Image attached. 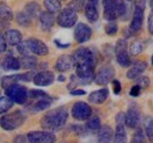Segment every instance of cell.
<instances>
[{"mask_svg": "<svg viewBox=\"0 0 153 143\" xmlns=\"http://www.w3.org/2000/svg\"><path fill=\"white\" fill-rule=\"evenodd\" d=\"M68 119V113L64 107L54 108L47 111L41 119V127L47 131H57L60 130L66 125Z\"/></svg>", "mask_w": 153, "mask_h": 143, "instance_id": "6da1fadb", "label": "cell"}, {"mask_svg": "<svg viewBox=\"0 0 153 143\" xmlns=\"http://www.w3.org/2000/svg\"><path fill=\"white\" fill-rule=\"evenodd\" d=\"M72 60L74 66L78 65H87L91 67L96 68L97 65V55L96 52L92 51L91 48H86V47H81L74 51V53L72 54Z\"/></svg>", "mask_w": 153, "mask_h": 143, "instance_id": "7a4b0ae2", "label": "cell"}, {"mask_svg": "<svg viewBox=\"0 0 153 143\" xmlns=\"http://www.w3.org/2000/svg\"><path fill=\"white\" fill-rule=\"evenodd\" d=\"M145 6H146V0H135L132 20H131V24H130V27H128V31L131 32L130 35H133L141 29V26H143V22H144Z\"/></svg>", "mask_w": 153, "mask_h": 143, "instance_id": "3957f363", "label": "cell"}, {"mask_svg": "<svg viewBox=\"0 0 153 143\" xmlns=\"http://www.w3.org/2000/svg\"><path fill=\"white\" fill-rule=\"evenodd\" d=\"M26 116L21 110H16L11 114L4 115L0 117V127L5 130H14L17 128H19L20 125L25 122Z\"/></svg>", "mask_w": 153, "mask_h": 143, "instance_id": "277c9868", "label": "cell"}, {"mask_svg": "<svg viewBox=\"0 0 153 143\" xmlns=\"http://www.w3.org/2000/svg\"><path fill=\"white\" fill-rule=\"evenodd\" d=\"M5 93H6V96L10 97V100H12L13 102H16L18 105H24L28 100L27 88L19 83L10 86L7 89H5Z\"/></svg>", "mask_w": 153, "mask_h": 143, "instance_id": "5b68a950", "label": "cell"}, {"mask_svg": "<svg viewBox=\"0 0 153 143\" xmlns=\"http://www.w3.org/2000/svg\"><path fill=\"white\" fill-rule=\"evenodd\" d=\"M76 20H78V14L74 10L70 8V7H66V8H62L60 10L59 14L57 17V22L60 27H64V28H71L73 27L76 24Z\"/></svg>", "mask_w": 153, "mask_h": 143, "instance_id": "8992f818", "label": "cell"}, {"mask_svg": "<svg viewBox=\"0 0 153 143\" xmlns=\"http://www.w3.org/2000/svg\"><path fill=\"white\" fill-rule=\"evenodd\" d=\"M76 67V76L79 85H90L96 79L94 67L87 65H78Z\"/></svg>", "mask_w": 153, "mask_h": 143, "instance_id": "52a82bcc", "label": "cell"}, {"mask_svg": "<svg viewBox=\"0 0 153 143\" xmlns=\"http://www.w3.org/2000/svg\"><path fill=\"white\" fill-rule=\"evenodd\" d=\"M115 57L117 62L121 67H130L131 65V59L127 52V42L124 39H120L117 41L115 45Z\"/></svg>", "mask_w": 153, "mask_h": 143, "instance_id": "ba28073f", "label": "cell"}, {"mask_svg": "<svg viewBox=\"0 0 153 143\" xmlns=\"http://www.w3.org/2000/svg\"><path fill=\"white\" fill-rule=\"evenodd\" d=\"M72 116L76 121H86L92 116V109L91 107L84 102V101H78L72 107Z\"/></svg>", "mask_w": 153, "mask_h": 143, "instance_id": "9c48e42d", "label": "cell"}, {"mask_svg": "<svg viewBox=\"0 0 153 143\" xmlns=\"http://www.w3.org/2000/svg\"><path fill=\"white\" fill-rule=\"evenodd\" d=\"M27 140L30 143H54L56 142V135L52 131H40V130H34L30 131L27 135Z\"/></svg>", "mask_w": 153, "mask_h": 143, "instance_id": "30bf717a", "label": "cell"}, {"mask_svg": "<svg viewBox=\"0 0 153 143\" xmlns=\"http://www.w3.org/2000/svg\"><path fill=\"white\" fill-rule=\"evenodd\" d=\"M139 121H140V109L135 102H131L127 109V113L125 114V125L131 129H134L138 127Z\"/></svg>", "mask_w": 153, "mask_h": 143, "instance_id": "8fae6325", "label": "cell"}, {"mask_svg": "<svg viewBox=\"0 0 153 143\" xmlns=\"http://www.w3.org/2000/svg\"><path fill=\"white\" fill-rule=\"evenodd\" d=\"M34 77L32 72H27V73H22V74H14V75H7L1 77V87L4 89H7L10 86L16 85L20 81H31Z\"/></svg>", "mask_w": 153, "mask_h": 143, "instance_id": "7c38bea8", "label": "cell"}, {"mask_svg": "<svg viewBox=\"0 0 153 143\" xmlns=\"http://www.w3.org/2000/svg\"><path fill=\"white\" fill-rule=\"evenodd\" d=\"M25 42H26V46H27L30 53H33L36 55H39V56H45L48 54L47 45L37 38H30Z\"/></svg>", "mask_w": 153, "mask_h": 143, "instance_id": "4fadbf2b", "label": "cell"}, {"mask_svg": "<svg viewBox=\"0 0 153 143\" xmlns=\"http://www.w3.org/2000/svg\"><path fill=\"white\" fill-rule=\"evenodd\" d=\"M115 71L112 66H105L96 74L94 82L99 86H105L114 80Z\"/></svg>", "mask_w": 153, "mask_h": 143, "instance_id": "5bb4252c", "label": "cell"}, {"mask_svg": "<svg viewBox=\"0 0 153 143\" xmlns=\"http://www.w3.org/2000/svg\"><path fill=\"white\" fill-rule=\"evenodd\" d=\"M92 36V28L84 24V22H78L74 28V39L78 43H84L88 41Z\"/></svg>", "mask_w": 153, "mask_h": 143, "instance_id": "9a60e30c", "label": "cell"}, {"mask_svg": "<svg viewBox=\"0 0 153 143\" xmlns=\"http://www.w3.org/2000/svg\"><path fill=\"white\" fill-rule=\"evenodd\" d=\"M54 74L50 71H44V72H39L34 75L33 77V82L36 86L39 87H46V86H50L54 82Z\"/></svg>", "mask_w": 153, "mask_h": 143, "instance_id": "2e32d148", "label": "cell"}, {"mask_svg": "<svg viewBox=\"0 0 153 143\" xmlns=\"http://www.w3.org/2000/svg\"><path fill=\"white\" fill-rule=\"evenodd\" d=\"M99 0H87V4L85 6V17L90 22H96L99 19Z\"/></svg>", "mask_w": 153, "mask_h": 143, "instance_id": "e0dca14e", "label": "cell"}, {"mask_svg": "<svg viewBox=\"0 0 153 143\" xmlns=\"http://www.w3.org/2000/svg\"><path fill=\"white\" fill-rule=\"evenodd\" d=\"M104 6V18L108 21H114L118 17L117 7H115V0H102Z\"/></svg>", "mask_w": 153, "mask_h": 143, "instance_id": "ac0fdd59", "label": "cell"}, {"mask_svg": "<svg viewBox=\"0 0 153 143\" xmlns=\"http://www.w3.org/2000/svg\"><path fill=\"white\" fill-rule=\"evenodd\" d=\"M146 67H147V63L144 62V61H137L135 63H133L130 69L126 73V76L127 79L130 80H137L138 77H140L143 75V73L146 71Z\"/></svg>", "mask_w": 153, "mask_h": 143, "instance_id": "d6986e66", "label": "cell"}, {"mask_svg": "<svg viewBox=\"0 0 153 143\" xmlns=\"http://www.w3.org/2000/svg\"><path fill=\"white\" fill-rule=\"evenodd\" d=\"M73 66H74V63L72 60V55H67V54L59 56V59L56 62V69L58 72H61V73L72 69Z\"/></svg>", "mask_w": 153, "mask_h": 143, "instance_id": "ffe728a7", "label": "cell"}, {"mask_svg": "<svg viewBox=\"0 0 153 143\" xmlns=\"http://www.w3.org/2000/svg\"><path fill=\"white\" fill-rule=\"evenodd\" d=\"M1 68L6 72H16L19 71L21 68V65H20V60L12 56V55H8L6 56L2 62H1Z\"/></svg>", "mask_w": 153, "mask_h": 143, "instance_id": "44dd1931", "label": "cell"}, {"mask_svg": "<svg viewBox=\"0 0 153 143\" xmlns=\"http://www.w3.org/2000/svg\"><path fill=\"white\" fill-rule=\"evenodd\" d=\"M108 97V89L101 88L99 90H94L88 95V101L94 105H101L104 103Z\"/></svg>", "mask_w": 153, "mask_h": 143, "instance_id": "7402d4cb", "label": "cell"}, {"mask_svg": "<svg viewBox=\"0 0 153 143\" xmlns=\"http://www.w3.org/2000/svg\"><path fill=\"white\" fill-rule=\"evenodd\" d=\"M114 137V133L110 125H102L98 133V143H111Z\"/></svg>", "mask_w": 153, "mask_h": 143, "instance_id": "603a6c76", "label": "cell"}, {"mask_svg": "<svg viewBox=\"0 0 153 143\" xmlns=\"http://www.w3.org/2000/svg\"><path fill=\"white\" fill-rule=\"evenodd\" d=\"M39 20H40V26L45 32H48L53 27L54 21H56L54 15L50 12H41L39 15Z\"/></svg>", "mask_w": 153, "mask_h": 143, "instance_id": "cb8c5ba5", "label": "cell"}, {"mask_svg": "<svg viewBox=\"0 0 153 143\" xmlns=\"http://www.w3.org/2000/svg\"><path fill=\"white\" fill-rule=\"evenodd\" d=\"M6 41L11 46H18L22 42V35L18 29H8L6 32Z\"/></svg>", "mask_w": 153, "mask_h": 143, "instance_id": "d4e9b609", "label": "cell"}, {"mask_svg": "<svg viewBox=\"0 0 153 143\" xmlns=\"http://www.w3.org/2000/svg\"><path fill=\"white\" fill-rule=\"evenodd\" d=\"M113 143H127V135L125 130V123H117Z\"/></svg>", "mask_w": 153, "mask_h": 143, "instance_id": "484cf974", "label": "cell"}, {"mask_svg": "<svg viewBox=\"0 0 153 143\" xmlns=\"http://www.w3.org/2000/svg\"><path fill=\"white\" fill-rule=\"evenodd\" d=\"M144 131L149 141L153 143V117L150 115L144 117Z\"/></svg>", "mask_w": 153, "mask_h": 143, "instance_id": "4316f807", "label": "cell"}, {"mask_svg": "<svg viewBox=\"0 0 153 143\" xmlns=\"http://www.w3.org/2000/svg\"><path fill=\"white\" fill-rule=\"evenodd\" d=\"M52 101H53V99L51 96L50 97H46V99H41V100H36L34 103L32 105V110L36 111V113L37 111H42V110L47 109V108L51 106Z\"/></svg>", "mask_w": 153, "mask_h": 143, "instance_id": "83f0119b", "label": "cell"}, {"mask_svg": "<svg viewBox=\"0 0 153 143\" xmlns=\"http://www.w3.org/2000/svg\"><path fill=\"white\" fill-rule=\"evenodd\" d=\"M20 65H21L22 68L32 71V69H34L36 66H37V59H36L34 56H32L31 54H28V55H22V56H21V60H20Z\"/></svg>", "mask_w": 153, "mask_h": 143, "instance_id": "f1b7e54d", "label": "cell"}, {"mask_svg": "<svg viewBox=\"0 0 153 143\" xmlns=\"http://www.w3.org/2000/svg\"><path fill=\"white\" fill-rule=\"evenodd\" d=\"M44 7L46 8V12L50 13H58L61 10V4L59 0H44Z\"/></svg>", "mask_w": 153, "mask_h": 143, "instance_id": "f546056e", "label": "cell"}, {"mask_svg": "<svg viewBox=\"0 0 153 143\" xmlns=\"http://www.w3.org/2000/svg\"><path fill=\"white\" fill-rule=\"evenodd\" d=\"M25 13L30 17L31 19L36 18V17H39L41 11H40V6H39L37 2H30L26 5L25 7Z\"/></svg>", "mask_w": 153, "mask_h": 143, "instance_id": "4dcf8cb0", "label": "cell"}, {"mask_svg": "<svg viewBox=\"0 0 153 143\" xmlns=\"http://www.w3.org/2000/svg\"><path fill=\"white\" fill-rule=\"evenodd\" d=\"M0 19L5 21H10L13 19V12L10 6H7L5 2L0 1Z\"/></svg>", "mask_w": 153, "mask_h": 143, "instance_id": "1f68e13d", "label": "cell"}, {"mask_svg": "<svg viewBox=\"0 0 153 143\" xmlns=\"http://www.w3.org/2000/svg\"><path fill=\"white\" fill-rule=\"evenodd\" d=\"M100 128H101V122H100V119L98 116H91L87 120L86 129H88L91 131H98Z\"/></svg>", "mask_w": 153, "mask_h": 143, "instance_id": "d6a6232c", "label": "cell"}, {"mask_svg": "<svg viewBox=\"0 0 153 143\" xmlns=\"http://www.w3.org/2000/svg\"><path fill=\"white\" fill-rule=\"evenodd\" d=\"M13 106V101L7 96H0V115L8 111Z\"/></svg>", "mask_w": 153, "mask_h": 143, "instance_id": "836d02e7", "label": "cell"}, {"mask_svg": "<svg viewBox=\"0 0 153 143\" xmlns=\"http://www.w3.org/2000/svg\"><path fill=\"white\" fill-rule=\"evenodd\" d=\"M17 22L19 24L20 26H22V27H30L31 26V21H32V19L30 18L25 12H19L18 14H17Z\"/></svg>", "mask_w": 153, "mask_h": 143, "instance_id": "e575fe53", "label": "cell"}, {"mask_svg": "<svg viewBox=\"0 0 153 143\" xmlns=\"http://www.w3.org/2000/svg\"><path fill=\"white\" fill-rule=\"evenodd\" d=\"M115 7H117L118 17L124 18L126 12H127V5L125 4V1L124 0H115Z\"/></svg>", "mask_w": 153, "mask_h": 143, "instance_id": "d590c367", "label": "cell"}, {"mask_svg": "<svg viewBox=\"0 0 153 143\" xmlns=\"http://www.w3.org/2000/svg\"><path fill=\"white\" fill-rule=\"evenodd\" d=\"M28 96L32 99V100H41V99H46V97H50V95L45 91L40 89H33L28 93Z\"/></svg>", "mask_w": 153, "mask_h": 143, "instance_id": "8d00e7d4", "label": "cell"}, {"mask_svg": "<svg viewBox=\"0 0 153 143\" xmlns=\"http://www.w3.org/2000/svg\"><path fill=\"white\" fill-rule=\"evenodd\" d=\"M105 32L106 34L110 36H113L118 33V25L115 21H108L106 25H105Z\"/></svg>", "mask_w": 153, "mask_h": 143, "instance_id": "74e56055", "label": "cell"}, {"mask_svg": "<svg viewBox=\"0 0 153 143\" xmlns=\"http://www.w3.org/2000/svg\"><path fill=\"white\" fill-rule=\"evenodd\" d=\"M144 51V45L141 41H134L130 46V53L132 55H138Z\"/></svg>", "mask_w": 153, "mask_h": 143, "instance_id": "f35d334b", "label": "cell"}, {"mask_svg": "<svg viewBox=\"0 0 153 143\" xmlns=\"http://www.w3.org/2000/svg\"><path fill=\"white\" fill-rule=\"evenodd\" d=\"M86 4H87V0H72L71 5H70V8L74 10L76 12H79L82 8H85Z\"/></svg>", "mask_w": 153, "mask_h": 143, "instance_id": "ab89813d", "label": "cell"}, {"mask_svg": "<svg viewBox=\"0 0 153 143\" xmlns=\"http://www.w3.org/2000/svg\"><path fill=\"white\" fill-rule=\"evenodd\" d=\"M131 143H146L145 140V135H144V131L143 129H137V131L134 133L133 137H132V141Z\"/></svg>", "mask_w": 153, "mask_h": 143, "instance_id": "60d3db41", "label": "cell"}, {"mask_svg": "<svg viewBox=\"0 0 153 143\" xmlns=\"http://www.w3.org/2000/svg\"><path fill=\"white\" fill-rule=\"evenodd\" d=\"M137 85H138L141 89L147 88V87L150 86V79H149L147 76H140V77L137 79Z\"/></svg>", "mask_w": 153, "mask_h": 143, "instance_id": "b9f144b4", "label": "cell"}, {"mask_svg": "<svg viewBox=\"0 0 153 143\" xmlns=\"http://www.w3.org/2000/svg\"><path fill=\"white\" fill-rule=\"evenodd\" d=\"M7 48V41L2 33H0V53H4Z\"/></svg>", "mask_w": 153, "mask_h": 143, "instance_id": "7bdbcfd3", "label": "cell"}, {"mask_svg": "<svg viewBox=\"0 0 153 143\" xmlns=\"http://www.w3.org/2000/svg\"><path fill=\"white\" fill-rule=\"evenodd\" d=\"M140 93H141V88H140L138 85H134L133 87L131 88V90H130V95H131L132 97H137V96H139V95H140Z\"/></svg>", "mask_w": 153, "mask_h": 143, "instance_id": "ee69618b", "label": "cell"}, {"mask_svg": "<svg viewBox=\"0 0 153 143\" xmlns=\"http://www.w3.org/2000/svg\"><path fill=\"white\" fill-rule=\"evenodd\" d=\"M112 85H113V93H114L115 95L120 94V91H121V83H120V81H118V80L114 79L112 81Z\"/></svg>", "mask_w": 153, "mask_h": 143, "instance_id": "f6af8a7d", "label": "cell"}, {"mask_svg": "<svg viewBox=\"0 0 153 143\" xmlns=\"http://www.w3.org/2000/svg\"><path fill=\"white\" fill-rule=\"evenodd\" d=\"M147 29H149V33L153 35V11L150 13L149 15V20H147Z\"/></svg>", "mask_w": 153, "mask_h": 143, "instance_id": "bcb514c9", "label": "cell"}, {"mask_svg": "<svg viewBox=\"0 0 153 143\" xmlns=\"http://www.w3.org/2000/svg\"><path fill=\"white\" fill-rule=\"evenodd\" d=\"M27 136L25 135H18L16 139H14V143H27Z\"/></svg>", "mask_w": 153, "mask_h": 143, "instance_id": "7dc6e473", "label": "cell"}, {"mask_svg": "<svg viewBox=\"0 0 153 143\" xmlns=\"http://www.w3.org/2000/svg\"><path fill=\"white\" fill-rule=\"evenodd\" d=\"M71 95H74V96H80V95H85L86 91L84 89H79V88H76V89H72L71 91Z\"/></svg>", "mask_w": 153, "mask_h": 143, "instance_id": "c3c4849f", "label": "cell"}, {"mask_svg": "<svg viewBox=\"0 0 153 143\" xmlns=\"http://www.w3.org/2000/svg\"><path fill=\"white\" fill-rule=\"evenodd\" d=\"M58 81H61V82H62V81H65V76H62V75H60V76L58 77Z\"/></svg>", "mask_w": 153, "mask_h": 143, "instance_id": "681fc988", "label": "cell"}, {"mask_svg": "<svg viewBox=\"0 0 153 143\" xmlns=\"http://www.w3.org/2000/svg\"><path fill=\"white\" fill-rule=\"evenodd\" d=\"M59 1H66V0H59Z\"/></svg>", "mask_w": 153, "mask_h": 143, "instance_id": "f907efd6", "label": "cell"}, {"mask_svg": "<svg viewBox=\"0 0 153 143\" xmlns=\"http://www.w3.org/2000/svg\"><path fill=\"white\" fill-rule=\"evenodd\" d=\"M152 65H153V55H152Z\"/></svg>", "mask_w": 153, "mask_h": 143, "instance_id": "816d5d0a", "label": "cell"}, {"mask_svg": "<svg viewBox=\"0 0 153 143\" xmlns=\"http://www.w3.org/2000/svg\"><path fill=\"white\" fill-rule=\"evenodd\" d=\"M0 94H1V90H0Z\"/></svg>", "mask_w": 153, "mask_h": 143, "instance_id": "f5cc1de1", "label": "cell"}, {"mask_svg": "<svg viewBox=\"0 0 153 143\" xmlns=\"http://www.w3.org/2000/svg\"><path fill=\"white\" fill-rule=\"evenodd\" d=\"M128 1H132V0H128Z\"/></svg>", "mask_w": 153, "mask_h": 143, "instance_id": "db71d44e", "label": "cell"}]
</instances>
